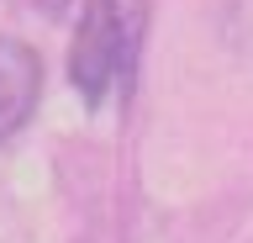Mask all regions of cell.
Segmentation results:
<instances>
[{
  "label": "cell",
  "instance_id": "1",
  "mask_svg": "<svg viewBox=\"0 0 253 243\" xmlns=\"http://www.w3.org/2000/svg\"><path fill=\"white\" fill-rule=\"evenodd\" d=\"M142 37V5L137 0H84L69 48V85L84 100V111H100L116 74L126 80L132 48Z\"/></svg>",
  "mask_w": 253,
  "mask_h": 243
},
{
  "label": "cell",
  "instance_id": "2",
  "mask_svg": "<svg viewBox=\"0 0 253 243\" xmlns=\"http://www.w3.org/2000/svg\"><path fill=\"white\" fill-rule=\"evenodd\" d=\"M37 96H42V58L32 43L0 32V143L21 132L32 111H37Z\"/></svg>",
  "mask_w": 253,
  "mask_h": 243
},
{
  "label": "cell",
  "instance_id": "3",
  "mask_svg": "<svg viewBox=\"0 0 253 243\" xmlns=\"http://www.w3.org/2000/svg\"><path fill=\"white\" fill-rule=\"evenodd\" d=\"M37 5H42V16H63V11L74 5V0H37Z\"/></svg>",
  "mask_w": 253,
  "mask_h": 243
}]
</instances>
